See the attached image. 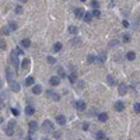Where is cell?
<instances>
[{
  "label": "cell",
  "instance_id": "cell-1",
  "mask_svg": "<svg viewBox=\"0 0 140 140\" xmlns=\"http://www.w3.org/2000/svg\"><path fill=\"white\" fill-rule=\"evenodd\" d=\"M42 130H43V132H46V133L55 132V130H53V123H52L50 121H45V122L42 123Z\"/></svg>",
  "mask_w": 140,
  "mask_h": 140
},
{
  "label": "cell",
  "instance_id": "cell-2",
  "mask_svg": "<svg viewBox=\"0 0 140 140\" xmlns=\"http://www.w3.org/2000/svg\"><path fill=\"white\" fill-rule=\"evenodd\" d=\"M16 76H17L16 70H13L11 67H6V77H7V80H8V81H13Z\"/></svg>",
  "mask_w": 140,
  "mask_h": 140
},
{
  "label": "cell",
  "instance_id": "cell-3",
  "mask_svg": "<svg viewBox=\"0 0 140 140\" xmlns=\"http://www.w3.org/2000/svg\"><path fill=\"white\" fill-rule=\"evenodd\" d=\"M10 62L13 63V66L16 67V69H18V67H20V60L17 59V53L14 52V50L10 53Z\"/></svg>",
  "mask_w": 140,
  "mask_h": 140
},
{
  "label": "cell",
  "instance_id": "cell-4",
  "mask_svg": "<svg viewBox=\"0 0 140 140\" xmlns=\"http://www.w3.org/2000/svg\"><path fill=\"white\" fill-rule=\"evenodd\" d=\"M14 126H16V121H10L8 126L6 128V134L7 136H13L14 134Z\"/></svg>",
  "mask_w": 140,
  "mask_h": 140
},
{
  "label": "cell",
  "instance_id": "cell-5",
  "mask_svg": "<svg viewBox=\"0 0 140 140\" xmlns=\"http://www.w3.org/2000/svg\"><path fill=\"white\" fill-rule=\"evenodd\" d=\"M8 85H10V88H11V91H14V92H20V90H21V87H20V84L17 81H8Z\"/></svg>",
  "mask_w": 140,
  "mask_h": 140
},
{
  "label": "cell",
  "instance_id": "cell-6",
  "mask_svg": "<svg viewBox=\"0 0 140 140\" xmlns=\"http://www.w3.org/2000/svg\"><path fill=\"white\" fill-rule=\"evenodd\" d=\"M105 60H107V53H105V52H102L99 56L95 58V62H97L98 65H104V63H105Z\"/></svg>",
  "mask_w": 140,
  "mask_h": 140
},
{
  "label": "cell",
  "instance_id": "cell-7",
  "mask_svg": "<svg viewBox=\"0 0 140 140\" xmlns=\"http://www.w3.org/2000/svg\"><path fill=\"white\" fill-rule=\"evenodd\" d=\"M46 95H48L50 99H53V101H60V95H59V94H56V92H53L52 90L48 91V92H46Z\"/></svg>",
  "mask_w": 140,
  "mask_h": 140
},
{
  "label": "cell",
  "instance_id": "cell-8",
  "mask_svg": "<svg viewBox=\"0 0 140 140\" xmlns=\"http://www.w3.org/2000/svg\"><path fill=\"white\" fill-rule=\"evenodd\" d=\"M28 128H30V133H35V130L38 129V123H37L35 121H31V122L28 123Z\"/></svg>",
  "mask_w": 140,
  "mask_h": 140
},
{
  "label": "cell",
  "instance_id": "cell-9",
  "mask_svg": "<svg viewBox=\"0 0 140 140\" xmlns=\"http://www.w3.org/2000/svg\"><path fill=\"white\" fill-rule=\"evenodd\" d=\"M74 105H76V108H77L79 111H84V109H85V102H84V101H76Z\"/></svg>",
  "mask_w": 140,
  "mask_h": 140
},
{
  "label": "cell",
  "instance_id": "cell-10",
  "mask_svg": "<svg viewBox=\"0 0 140 140\" xmlns=\"http://www.w3.org/2000/svg\"><path fill=\"white\" fill-rule=\"evenodd\" d=\"M74 16L77 17V18H83V16H84V10L80 7H76L74 8Z\"/></svg>",
  "mask_w": 140,
  "mask_h": 140
},
{
  "label": "cell",
  "instance_id": "cell-11",
  "mask_svg": "<svg viewBox=\"0 0 140 140\" xmlns=\"http://www.w3.org/2000/svg\"><path fill=\"white\" fill-rule=\"evenodd\" d=\"M118 91H119V94H121V95H125V94L128 92V85H126L125 83H122V84L119 85V88H118Z\"/></svg>",
  "mask_w": 140,
  "mask_h": 140
},
{
  "label": "cell",
  "instance_id": "cell-12",
  "mask_svg": "<svg viewBox=\"0 0 140 140\" xmlns=\"http://www.w3.org/2000/svg\"><path fill=\"white\" fill-rule=\"evenodd\" d=\"M115 111H118V112H121V111H123L125 109V104L122 102V101H118V102H115Z\"/></svg>",
  "mask_w": 140,
  "mask_h": 140
},
{
  "label": "cell",
  "instance_id": "cell-13",
  "mask_svg": "<svg viewBox=\"0 0 140 140\" xmlns=\"http://www.w3.org/2000/svg\"><path fill=\"white\" fill-rule=\"evenodd\" d=\"M59 83H60V77H58V76H53V77L49 80L50 85H59Z\"/></svg>",
  "mask_w": 140,
  "mask_h": 140
},
{
  "label": "cell",
  "instance_id": "cell-14",
  "mask_svg": "<svg viewBox=\"0 0 140 140\" xmlns=\"http://www.w3.org/2000/svg\"><path fill=\"white\" fill-rule=\"evenodd\" d=\"M20 45H21L23 48H30V46H31V41H30L28 38H25L23 41H20Z\"/></svg>",
  "mask_w": 140,
  "mask_h": 140
},
{
  "label": "cell",
  "instance_id": "cell-15",
  "mask_svg": "<svg viewBox=\"0 0 140 140\" xmlns=\"http://www.w3.org/2000/svg\"><path fill=\"white\" fill-rule=\"evenodd\" d=\"M97 118H98L99 122H107V121H108V115L105 114V112H102V114H98V115H97Z\"/></svg>",
  "mask_w": 140,
  "mask_h": 140
},
{
  "label": "cell",
  "instance_id": "cell-16",
  "mask_svg": "<svg viewBox=\"0 0 140 140\" xmlns=\"http://www.w3.org/2000/svg\"><path fill=\"white\" fill-rule=\"evenodd\" d=\"M56 121H58L59 125H65L66 123V118H65V115H58L56 116Z\"/></svg>",
  "mask_w": 140,
  "mask_h": 140
},
{
  "label": "cell",
  "instance_id": "cell-17",
  "mask_svg": "<svg viewBox=\"0 0 140 140\" xmlns=\"http://www.w3.org/2000/svg\"><path fill=\"white\" fill-rule=\"evenodd\" d=\"M94 136H95V139H97V140H101V139H105V133L102 132V130H98V132L95 133V134H94Z\"/></svg>",
  "mask_w": 140,
  "mask_h": 140
},
{
  "label": "cell",
  "instance_id": "cell-18",
  "mask_svg": "<svg viewBox=\"0 0 140 140\" xmlns=\"http://www.w3.org/2000/svg\"><path fill=\"white\" fill-rule=\"evenodd\" d=\"M34 83H35V79H34L32 76H30V77L25 79V85H32Z\"/></svg>",
  "mask_w": 140,
  "mask_h": 140
},
{
  "label": "cell",
  "instance_id": "cell-19",
  "mask_svg": "<svg viewBox=\"0 0 140 140\" xmlns=\"http://www.w3.org/2000/svg\"><path fill=\"white\" fill-rule=\"evenodd\" d=\"M91 18H92V14H91V13H84V16H83V20H84L85 23H90Z\"/></svg>",
  "mask_w": 140,
  "mask_h": 140
},
{
  "label": "cell",
  "instance_id": "cell-20",
  "mask_svg": "<svg viewBox=\"0 0 140 140\" xmlns=\"http://www.w3.org/2000/svg\"><path fill=\"white\" fill-rule=\"evenodd\" d=\"M30 62H31L30 59H24V60L20 63V65H21V67H23V69L25 70V69H28V66H30Z\"/></svg>",
  "mask_w": 140,
  "mask_h": 140
},
{
  "label": "cell",
  "instance_id": "cell-21",
  "mask_svg": "<svg viewBox=\"0 0 140 140\" xmlns=\"http://www.w3.org/2000/svg\"><path fill=\"white\" fill-rule=\"evenodd\" d=\"M32 92H34V94H37V95H38V94H41V92H42V87H41V85H34V87H32Z\"/></svg>",
  "mask_w": 140,
  "mask_h": 140
},
{
  "label": "cell",
  "instance_id": "cell-22",
  "mask_svg": "<svg viewBox=\"0 0 140 140\" xmlns=\"http://www.w3.org/2000/svg\"><path fill=\"white\" fill-rule=\"evenodd\" d=\"M62 48H63V45H62L60 42H56V43L53 45V50H55V52H60Z\"/></svg>",
  "mask_w": 140,
  "mask_h": 140
},
{
  "label": "cell",
  "instance_id": "cell-23",
  "mask_svg": "<svg viewBox=\"0 0 140 140\" xmlns=\"http://www.w3.org/2000/svg\"><path fill=\"white\" fill-rule=\"evenodd\" d=\"M34 112H35V109H34V107H31V105H28V107L25 108V114H27V115H32Z\"/></svg>",
  "mask_w": 140,
  "mask_h": 140
},
{
  "label": "cell",
  "instance_id": "cell-24",
  "mask_svg": "<svg viewBox=\"0 0 140 140\" xmlns=\"http://www.w3.org/2000/svg\"><path fill=\"white\" fill-rule=\"evenodd\" d=\"M69 32L76 35V34L79 32V28H77V27H74V25H70V27H69Z\"/></svg>",
  "mask_w": 140,
  "mask_h": 140
},
{
  "label": "cell",
  "instance_id": "cell-25",
  "mask_svg": "<svg viewBox=\"0 0 140 140\" xmlns=\"http://www.w3.org/2000/svg\"><path fill=\"white\" fill-rule=\"evenodd\" d=\"M107 81H108V84H109V85H114V84H115V79H114V77H112L111 74H108Z\"/></svg>",
  "mask_w": 140,
  "mask_h": 140
},
{
  "label": "cell",
  "instance_id": "cell-26",
  "mask_svg": "<svg viewBox=\"0 0 140 140\" xmlns=\"http://www.w3.org/2000/svg\"><path fill=\"white\" fill-rule=\"evenodd\" d=\"M8 28H10V31H16L17 30V24L14 23V21H10V23H8Z\"/></svg>",
  "mask_w": 140,
  "mask_h": 140
},
{
  "label": "cell",
  "instance_id": "cell-27",
  "mask_svg": "<svg viewBox=\"0 0 140 140\" xmlns=\"http://www.w3.org/2000/svg\"><path fill=\"white\" fill-rule=\"evenodd\" d=\"M126 58H128V60H134V58H136V53H134V52H128Z\"/></svg>",
  "mask_w": 140,
  "mask_h": 140
},
{
  "label": "cell",
  "instance_id": "cell-28",
  "mask_svg": "<svg viewBox=\"0 0 140 140\" xmlns=\"http://www.w3.org/2000/svg\"><path fill=\"white\" fill-rule=\"evenodd\" d=\"M0 32L3 34V35H8V34H10V28H8V27H3V28L0 30Z\"/></svg>",
  "mask_w": 140,
  "mask_h": 140
},
{
  "label": "cell",
  "instance_id": "cell-29",
  "mask_svg": "<svg viewBox=\"0 0 140 140\" xmlns=\"http://www.w3.org/2000/svg\"><path fill=\"white\" fill-rule=\"evenodd\" d=\"M58 77H66V73H65V70H63L62 67L58 69Z\"/></svg>",
  "mask_w": 140,
  "mask_h": 140
},
{
  "label": "cell",
  "instance_id": "cell-30",
  "mask_svg": "<svg viewBox=\"0 0 140 140\" xmlns=\"http://www.w3.org/2000/svg\"><path fill=\"white\" fill-rule=\"evenodd\" d=\"M95 62V56L94 55H88V58H87V63L91 65V63H94Z\"/></svg>",
  "mask_w": 140,
  "mask_h": 140
},
{
  "label": "cell",
  "instance_id": "cell-31",
  "mask_svg": "<svg viewBox=\"0 0 140 140\" xmlns=\"http://www.w3.org/2000/svg\"><path fill=\"white\" fill-rule=\"evenodd\" d=\"M14 52H16L17 55H20V56H23V55H24V50L21 49V48H20V46H17L16 49H14Z\"/></svg>",
  "mask_w": 140,
  "mask_h": 140
},
{
  "label": "cell",
  "instance_id": "cell-32",
  "mask_svg": "<svg viewBox=\"0 0 140 140\" xmlns=\"http://www.w3.org/2000/svg\"><path fill=\"white\" fill-rule=\"evenodd\" d=\"M46 60H48V63H49V65H55V63H56V59L53 58V56H48Z\"/></svg>",
  "mask_w": 140,
  "mask_h": 140
},
{
  "label": "cell",
  "instance_id": "cell-33",
  "mask_svg": "<svg viewBox=\"0 0 140 140\" xmlns=\"http://www.w3.org/2000/svg\"><path fill=\"white\" fill-rule=\"evenodd\" d=\"M133 109H134V112H136V114H140V104H139V102H136V104L133 105Z\"/></svg>",
  "mask_w": 140,
  "mask_h": 140
},
{
  "label": "cell",
  "instance_id": "cell-34",
  "mask_svg": "<svg viewBox=\"0 0 140 140\" xmlns=\"http://www.w3.org/2000/svg\"><path fill=\"white\" fill-rule=\"evenodd\" d=\"M91 7L92 8H99V3L97 1V0H92V1H91Z\"/></svg>",
  "mask_w": 140,
  "mask_h": 140
},
{
  "label": "cell",
  "instance_id": "cell-35",
  "mask_svg": "<svg viewBox=\"0 0 140 140\" xmlns=\"http://www.w3.org/2000/svg\"><path fill=\"white\" fill-rule=\"evenodd\" d=\"M91 14H92V17H99L101 16V11H99L98 8H94V11H92Z\"/></svg>",
  "mask_w": 140,
  "mask_h": 140
},
{
  "label": "cell",
  "instance_id": "cell-36",
  "mask_svg": "<svg viewBox=\"0 0 140 140\" xmlns=\"http://www.w3.org/2000/svg\"><path fill=\"white\" fill-rule=\"evenodd\" d=\"M69 80H70V83H74V81H76V73H74V72L70 74V76H69Z\"/></svg>",
  "mask_w": 140,
  "mask_h": 140
},
{
  "label": "cell",
  "instance_id": "cell-37",
  "mask_svg": "<svg viewBox=\"0 0 140 140\" xmlns=\"http://www.w3.org/2000/svg\"><path fill=\"white\" fill-rule=\"evenodd\" d=\"M11 114H13L14 116H18L20 115V111H18L17 108H11Z\"/></svg>",
  "mask_w": 140,
  "mask_h": 140
},
{
  "label": "cell",
  "instance_id": "cell-38",
  "mask_svg": "<svg viewBox=\"0 0 140 140\" xmlns=\"http://www.w3.org/2000/svg\"><path fill=\"white\" fill-rule=\"evenodd\" d=\"M6 46H7V45H6V41L1 38V39H0V48H1V49H6Z\"/></svg>",
  "mask_w": 140,
  "mask_h": 140
},
{
  "label": "cell",
  "instance_id": "cell-39",
  "mask_svg": "<svg viewBox=\"0 0 140 140\" xmlns=\"http://www.w3.org/2000/svg\"><path fill=\"white\" fill-rule=\"evenodd\" d=\"M129 41H130V37H129V34H123V42H126V43H128Z\"/></svg>",
  "mask_w": 140,
  "mask_h": 140
},
{
  "label": "cell",
  "instance_id": "cell-40",
  "mask_svg": "<svg viewBox=\"0 0 140 140\" xmlns=\"http://www.w3.org/2000/svg\"><path fill=\"white\" fill-rule=\"evenodd\" d=\"M23 13V7L21 6H17L16 7V14H21Z\"/></svg>",
  "mask_w": 140,
  "mask_h": 140
},
{
  "label": "cell",
  "instance_id": "cell-41",
  "mask_svg": "<svg viewBox=\"0 0 140 140\" xmlns=\"http://www.w3.org/2000/svg\"><path fill=\"white\" fill-rule=\"evenodd\" d=\"M119 43V41H116V39H114V41H111V43H109V48H112V46H116Z\"/></svg>",
  "mask_w": 140,
  "mask_h": 140
},
{
  "label": "cell",
  "instance_id": "cell-42",
  "mask_svg": "<svg viewBox=\"0 0 140 140\" xmlns=\"http://www.w3.org/2000/svg\"><path fill=\"white\" fill-rule=\"evenodd\" d=\"M80 42H81V41H80L79 38H74L73 41H72V43H73V45H80Z\"/></svg>",
  "mask_w": 140,
  "mask_h": 140
},
{
  "label": "cell",
  "instance_id": "cell-43",
  "mask_svg": "<svg viewBox=\"0 0 140 140\" xmlns=\"http://www.w3.org/2000/svg\"><path fill=\"white\" fill-rule=\"evenodd\" d=\"M88 128H90V125L87 123V122H85V123H83V130H88Z\"/></svg>",
  "mask_w": 140,
  "mask_h": 140
},
{
  "label": "cell",
  "instance_id": "cell-44",
  "mask_svg": "<svg viewBox=\"0 0 140 140\" xmlns=\"http://www.w3.org/2000/svg\"><path fill=\"white\" fill-rule=\"evenodd\" d=\"M60 136H62L60 132H55V137H56V139H60Z\"/></svg>",
  "mask_w": 140,
  "mask_h": 140
},
{
  "label": "cell",
  "instance_id": "cell-45",
  "mask_svg": "<svg viewBox=\"0 0 140 140\" xmlns=\"http://www.w3.org/2000/svg\"><path fill=\"white\" fill-rule=\"evenodd\" d=\"M122 24H123V27H125V28H128V27H129V23H128V21H123Z\"/></svg>",
  "mask_w": 140,
  "mask_h": 140
},
{
  "label": "cell",
  "instance_id": "cell-46",
  "mask_svg": "<svg viewBox=\"0 0 140 140\" xmlns=\"http://www.w3.org/2000/svg\"><path fill=\"white\" fill-rule=\"evenodd\" d=\"M25 140H34V139H32V137H31V134H30V136H28V137H27V139H25Z\"/></svg>",
  "mask_w": 140,
  "mask_h": 140
},
{
  "label": "cell",
  "instance_id": "cell-47",
  "mask_svg": "<svg viewBox=\"0 0 140 140\" xmlns=\"http://www.w3.org/2000/svg\"><path fill=\"white\" fill-rule=\"evenodd\" d=\"M0 123H3V118H0Z\"/></svg>",
  "mask_w": 140,
  "mask_h": 140
},
{
  "label": "cell",
  "instance_id": "cell-48",
  "mask_svg": "<svg viewBox=\"0 0 140 140\" xmlns=\"http://www.w3.org/2000/svg\"><path fill=\"white\" fill-rule=\"evenodd\" d=\"M42 140H48V139H46V137H43V139H42Z\"/></svg>",
  "mask_w": 140,
  "mask_h": 140
},
{
  "label": "cell",
  "instance_id": "cell-49",
  "mask_svg": "<svg viewBox=\"0 0 140 140\" xmlns=\"http://www.w3.org/2000/svg\"><path fill=\"white\" fill-rule=\"evenodd\" d=\"M80 1H85V0H80Z\"/></svg>",
  "mask_w": 140,
  "mask_h": 140
},
{
  "label": "cell",
  "instance_id": "cell-50",
  "mask_svg": "<svg viewBox=\"0 0 140 140\" xmlns=\"http://www.w3.org/2000/svg\"><path fill=\"white\" fill-rule=\"evenodd\" d=\"M0 85H1V81H0Z\"/></svg>",
  "mask_w": 140,
  "mask_h": 140
},
{
  "label": "cell",
  "instance_id": "cell-51",
  "mask_svg": "<svg viewBox=\"0 0 140 140\" xmlns=\"http://www.w3.org/2000/svg\"><path fill=\"white\" fill-rule=\"evenodd\" d=\"M23 1H27V0H23Z\"/></svg>",
  "mask_w": 140,
  "mask_h": 140
},
{
  "label": "cell",
  "instance_id": "cell-52",
  "mask_svg": "<svg viewBox=\"0 0 140 140\" xmlns=\"http://www.w3.org/2000/svg\"><path fill=\"white\" fill-rule=\"evenodd\" d=\"M139 20H140V17H139Z\"/></svg>",
  "mask_w": 140,
  "mask_h": 140
}]
</instances>
